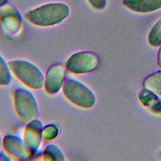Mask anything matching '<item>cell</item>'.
<instances>
[{
    "label": "cell",
    "mask_w": 161,
    "mask_h": 161,
    "mask_svg": "<svg viewBox=\"0 0 161 161\" xmlns=\"http://www.w3.org/2000/svg\"><path fill=\"white\" fill-rule=\"evenodd\" d=\"M70 8L64 3H50L42 4L27 12L26 18L39 27H50L63 22L69 15Z\"/></svg>",
    "instance_id": "6da1fadb"
},
{
    "label": "cell",
    "mask_w": 161,
    "mask_h": 161,
    "mask_svg": "<svg viewBox=\"0 0 161 161\" xmlns=\"http://www.w3.org/2000/svg\"><path fill=\"white\" fill-rule=\"evenodd\" d=\"M9 64L13 74L28 88L40 90L44 87L45 74L34 63L25 59H14Z\"/></svg>",
    "instance_id": "7a4b0ae2"
},
{
    "label": "cell",
    "mask_w": 161,
    "mask_h": 161,
    "mask_svg": "<svg viewBox=\"0 0 161 161\" xmlns=\"http://www.w3.org/2000/svg\"><path fill=\"white\" fill-rule=\"evenodd\" d=\"M66 99L75 106L90 109L96 103V97L93 91L86 84L74 77L66 78L62 87Z\"/></svg>",
    "instance_id": "3957f363"
},
{
    "label": "cell",
    "mask_w": 161,
    "mask_h": 161,
    "mask_svg": "<svg viewBox=\"0 0 161 161\" xmlns=\"http://www.w3.org/2000/svg\"><path fill=\"white\" fill-rule=\"evenodd\" d=\"M14 107L19 119L27 123L37 118L39 106L35 94L30 89L20 87L14 92Z\"/></svg>",
    "instance_id": "277c9868"
},
{
    "label": "cell",
    "mask_w": 161,
    "mask_h": 161,
    "mask_svg": "<svg viewBox=\"0 0 161 161\" xmlns=\"http://www.w3.org/2000/svg\"><path fill=\"white\" fill-rule=\"evenodd\" d=\"M99 60L97 55L89 51H80L71 55L66 61L65 67L74 74H85L94 71Z\"/></svg>",
    "instance_id": "5b68a950"
},
{
    "label": "cell",
    "mask_w": 161,
    "mask_h": 161,
    "mask_svg": "<svg viewBox=\"0 0 161 161\" xmlns=\"http://www.w3.org/2000/svg\"><path fill=\"white\" fill-rule=\"evenodd\" d=\"M0 25L8 35L14 36L18 35L23 27V19L19 10L9 4L1 7Z\"/></svg>",
    "instance_id": "8992f818"
},
{
    "label": "cell",
    "mask_w": 161,
    "mask_h": 161,
    "mask_svg": "<svg viewBox=\"0 0 161 161\" xmlns=\"http://www.w3.org/2000/svg\"><path fill=\"white\" fill-rule=\"evenodd\" d=\"M3 148L12 158L25 160L33 157L23 138L14 134H8L3 137Z\"/></svg>",
    "instance_id": "52a82bcc"
},
{
    "label": "cell",
    "mask_w": 161,
    "mask_h": 161,
    "mask_svg": "<svg viewBox=\"0 0 161 161\" xmlns=\"http://www.w3.org/2000/svg\"><path fill=\"white\" fill-rule=\"evenodd\" d=\"M65 65L56 64L51 65L45 74L44 89L50 94H55L62 89L66 79Z\"/></svg>",
    "instance_id": "ba28073f"
},
{
    "label": "cell",
    "mask_w": 161,
    "mask_h": 161,
    "mask_svg": "<svg viewBox=\"0 0 161 161\" xmlns=\"http://www.w3.org/2000/svg\"><path fill=\"white\" fill-rule=\"evenodd\" d=\"M43 121L36 118L26 123L23 138L33 155H36L42 145L43 140Z\"/></svg>",
    "instance_id": "9c48e42d"
},
{
    "label": "cell",
    "mask_w": 161,
    "mask_h": 161,
    "mask_svg": "<svg viewBox=\"0 0 161 161\" xmlns=\"http://www.w3.org/2000/svg\"><path fill=\"white\" fill-rule=\"evenodd\" d=\"M124 5L129 9L140 13H147L161 8V0H124Z\"/></svg>",
    "instance_id": "30bf717a"
},
{
    "label": "cell",
    "mask_w": 161,
    "mask_h": 161,
    "mask_svg": "<svg viewBox=\"0 0 161 161\" xmlns=\"http://www.w3.org/2000/svg\"><path fill=\"white\" fill-rule=\"evenodd\" d=\"M138 98L142 104L152 112L161 114V99L156 93L143 88L139 92Z\"/></svg>",
    "instance_id": "8fae6325"
},
{
    "label": "cell",
    "mask_w": 161,
    "mask_h": 161,
    "mask_svg": "<svg viewBox=\"0 0 161 161\" xmlns=\"http://www.w3.org/2000/svg\"><path fill=\"white\" fill-rule=\"evenodd\" d=\"M42 157L46 161H65L67 160L62 148L55 143H50L45 147Z\"/></svg>",
    "instance_id": "7c38bea8"
},
{
    "label": "cell",
    "mask_w": 161,
    "mask_h": 161,
    "mask_svg": "<svg viewBox=\"0 0 161 161\" xmlns=\"http://www.w3.org/2000/svg\"><path fill=\"white\" fill-rule=\"evenodd\" d=\"M143 87L161 95V70L154 72L148 76L143 82Z\"/></svg>",
    "instance_id": "4fadbf2b"
},
{
    "label": "cell",
    "mask_w": 161,
    "mask_h": 161,
    "mask_svg": "<svg viewBox=\"0 0 161 161\" xmlns=\"http://www.w3.org/2000/svg\"><path fill=\"white\" fill-rule=\"evenodd\" d=\"M13 72L9 62L0 53V86H8L12 81Z\"/></svg>",
    "instance_id": "5bb4252c"
},
{
    "label": "cell",
    "mask_w": 161,
    "mask_h": 161,
    "mask_svg": "<svg viewBox=\"0 0 161 161\" xmlns=\"http://www.w3.org/2000/svg\"><path fill=\"white\" fill-rule=\"evenodd\" d=\"M148 42L154 47L161 45V18L151 28L148 36Z\"/></svg>",
    "instance_id": "9a60e30c"
},
{
    "label": "cell",
    "mask_w": 161,
    "mask_h": 161,
    "mask_svg": "<svg viewBox=\"0 0 161 161\" xmlns=\"http://www.w3.org/2000/svg\"><path fill=\"white\" fill-rule=\"evenodd\" d=\"M60 133L59 126L55 123H49L44 125L42 129L43 140L51 141L55 139Z\"/></svg>",
    "instance_id": "2e32d148"
},
{
    "label": "cell",
    "mask_w": 161,
    "mask_h": 161,
    "mask_svg": "<svg viewBox=\"0 0 161 161\" xmlns=\"http://www.w3.org/2000/svg\"><path fill=\"white\" fill-rule=\"evenodd\" d=\"M90 5L97 10H102L105 8L107 4L106 0H87Z\"/></svg>",
    "instance_id": "e0dca14e"
},
{
    "label": "cell",
    "mask_w": 161,
    "mask_h": 161,
    "mask_svg": "<svg viewBox=\"0 0 161 161\" xmlns=\"http://www.w3.org/2000/svg\"><path fill=\"white\" fill-rule=\"evenodd\" d=\"M11 160L12 158L3 148L0 150V161H10Z\"/></svg>",
    "instance_id": "ac0fdd59"
},
{
    "label": "cell",
    "mask_w": 161,
    "mask_h": 161,
    "mask_svg": "<svg viewBox=\"0 0 161 161\" xmlns=\"http://www.w3.org/2000/svg\"><path fill=\"white\" fill-rule=\"evenodd\" d=\"M157 63L158 66L161 68V47L159 49L158 53V57H157Z\"/></svg>",
    "instance_id": "d6986e66"
},
{
    "label": "cell",
    "mask_w": 161,
    "mask_h": 161,
    "mask_svg": "<svg viewBox=\"0 0 161 161\" xmlns=\"http://www.w3.org/2000/svg\"><path fill=\"white\" fill-rule=\"evenodd\" d=\"M3 137L1 135V133L0 132V150L3 149Z\"/></svg>",
    "instance_id": "ffe728a7"
},
{
    "label": "cell",
    "mask_w": 161,
    "mask_h": 161,
    "mask_svg": "<svg viewBox=\"0 0 161 161\" xmlns=\"http://www.w3.org/2000/svg\"><path fill=\"white\" fill-rule=\"evenodd\" d=\"M8 0H0V8L7 4Z\"/></svg>",
    "instance_id": "44dd1931"
}]
</instances>
